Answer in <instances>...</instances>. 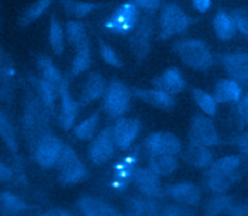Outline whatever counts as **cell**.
Returning a JSON list of instances; mask_svg holds the SVG:
<instances>
[{
    "instance_id": "7bdbcfd3",
    "label": "cell",
    "mask_w": 248,
    "mask_h": 216,
    "mask_svg": "<svg viewBox=\"0 0 248 216\" xmlns=\"http://www.w3.org/2000/svg\"><path fill=\"white\" fill-rule=\"evenodd\" d=\"M237 113L242 121L248 123V94L238 102Z\"/></svg>"
},
{
    "instance_id": "f35d334b",
    "label": "cell",
    "mask_w": 248,
    "mask_h": 216,
    "mask_svg": "<svg viewBox=\"0 0 248 216\" xmlns=\"http://www.w3.org/2000/svg\"><path fill=\"white\" fill-rule=\"evenodd\" d=\"M100 53L107 64L112 67H120L122 65V62L115 50L105 42L100 43Z\"/></svg>"
},
{
    "instance_id": "ac0fdd59",
    "label": "cell",
    "mask_w": 248,
    "mask_h": 216,
    "mask_svg": "<svg viewBox=\"0 0 248 216\" xmlns=\"http://www.w3.org/2000/svg\"><path fill=\"white\" fill-rule=\"evenodd\" d=\"M58 91L61 98L59 122L63 129H71L75 124L78 110V103L71 96L66 80H64L62 84L59 86Z\"/></svg>"
},
{
    "instance_id": "5bb4252c",
    "label": "cell",
    "mask_w": 248,
    "mask_h": 216,
    "mask_svg": "<svg viewBox=\"0 0 248 216\" xmlns=\"http://www.w3.org/2000/svg\"><path fill=\"white\" fill-rule=\"evenodd\" d=\"M167 195L178 204L197 206L202 201L201 189L192 182H177L167 187Z\"/></svg>"
},
{
    "instance_id": "e575fe53",
    "label": "cell",
    "mask_w": 248,
    "mask_h": 216,
    "mask_svg": "<svg viewBox=\"0 0 248 216\" xmlns=\"http://www.w3.org/2000/svg\"><path fill=\"white\" fill-rule=\"evenodd\" d=\"M0 202L6 210L12 213H20L27 208L26 202L11 192L2 193L0 196Z\"/></svg>"
},
{
    "instance_id": "f6af8a7d",
    "label": "cell",
    "mask_w": 248,
    "mask_h": 216,
    "mask_svg": "<svg viewBox=\"0 0 248 216\" xmlns=\"http://www.w3.org/2000/svg\"><path fill=\"white\" fill-rule=\"evenodd\" d=\"M194 9L200 13H205L211 6V1L209 0H194L192 2Z\"/></svg>"
},
{
    "instance_id": "74e56055",
    "label": "cell",
    "mask_w": 248,
    "mask_h": 216,
    "mask_svg": "<svg viewBox=\"0 0 248 216\" xmlns=\"http://www.w3.org/2000/svg\"><path fill=\"white\" fill-rule=\"evenodd\" d=\"M95 7L96 6L94 4L87 2H65V8L78 17H83L87 15L95 9Z\"/></svg>"
},
{
    "instance_id": "6da1fadb",
    "label": "cell",
    "mask_w": 248,
    "mask_h": 216,
    "mask_svg": "<svg viewBox=\"0 0 248 216\" xmlns=\"http://www.w3.org/2000/svg\"><path fill=\"white\" fill-rule=\"evenodd\" d=\"M242 158L227 155L214 161L205 173L206 188L218 195L226 193L240 177Z\"/></svg>"
},
{
    "instance_id": "d4e9b609",
    "label": "cell",
    "mask_w": 248,
    "mask_h": 216,
    "mask_svg": "<svg viewBox=\"0 0 248 216\" xmlns=\"http://www.w3.org/2000/svg\"><path fill=\"white\" fill-rule=\"evenodd\" d=\"M78 206L83 216H108L111 207L103 200L93 196H82Z\"/></svg>"
},
{
    "instance_id": "83f0119b",
    "label": "cell",
    "mask_w": 248,
    "mask_h": 216,
    "mask_svg": "<svg viewBox=\"0 0 248 216\" xmlns=\"http://www.w3.org/2000/svg\"><path fill=\"white\" fill-rule=\"evenodd\" d=\"M192 96L197 106L205 115L209 117L215 115L217 111V102L215 101L213 95H210L201 88H193Z\"/></svg>"
},
{
    "instance_id": "e0dca14e",
    "label": "cell",
    "mask_w": 248,
    "mask_h": 216,
    "mask_svg": "<svg viewBox=\"0 0 248 216\" xmlns=\"http://www.w3.org/2000/svg\"><path fill=\"white\" fill-rule=\"evenodd\" d=\"M151 33L152 21L148 17H144L130 39V46L139 60L143 59L148 54Z\"/></svg>"
},
{
    "instance_id": "f546056e",
    "label": "cell",
    "mask_w": 248,
    "mask_h": 216,
    "mask_svg": "<svg viewBox=\"0 0 248 216\" xmlns=\"http://www.w3.org/2000/svg\"><path fill=\"white\" fill-rule=\"evenodd\" d=\"M99 113L94 112L74 128L75 136L81 140H88L93 138L99 123Z\"/></svg>"
},
{
    "instance_id": "f1b7e54d",
    "label": "cell",
    "mask_w": 248,
    "mask_h": 216,
    "mask_svg": "<svg viewBox=\"0 0 248 216\" xmlns=\"http://www.w3.org/2000/svg\"><path fill=\"white\" fill-rule=\"evenodd\" d=\"M66 35L70 43L76 48L84 46L88 43L86 29L83 23L77 20H70L66 23Z\"/></svg>"
},
{
    "instance_id": "8992f818",
    "label": "cell",
    "mask_w": 248,
    "mask_h": 216,
    "mask_svg": "<svg viewBox=\"0 0 248 216\" xmlns=\"http://www.w3.org/2000/svg\"><path fill=\"white\" fill-rule=\"evenodd\" d=\"M131 92L120 80H112L104 95V108L111 117L122 116L129 108Z\"/></svg>"
},
{
    "instance_id": "ab89813d",
    "label": "cell",
    "mask_w": 248,
    "mask_h": 216,
    "mask_svg": "<svg viewBox=\"0 0 248 216\" xmlns=\"http://www.w3.org/2000/svg\"><path fill=\"white\" fill-rule=\"evenodd\" d=\"M231 16L234 22L235 29L248 38V14L241 9H236L232 12Z\"/></svg>"
},
{
    "instance_id": "681fc988",
    "label": "cell",
    "mask_w": 248,
    "mask_h": 216,
    "mask_svg": "<svg viewBox=\"0 0 248 216\" xmlns=\"http://www.w3.org/2000/svg\"><path fill=\"white\" fill-rule=\"evenodd\" d=\"M159 216H171V215L169 214L168 212H166L165 210H162V212L159 214Z\"/></svg>"
},
{
    "instance_id": "52a82bcc",
    "label": "cell",
    "mask_w": 248,
    "mask_h": 216,
    "mask_svg": "<svg viewBox=\"0 0 248 216\" xmlns=\"http://www.w3.org/2000/svg\"><path fill=\"white\" fill-rule=\"evenodd\" d=\"M189 138L191 142L209 148L220 143V136L213 120L209 116L200 113L191 119Z\"/></svg>"
},
{
    "instance_id": "ffe728a7",
    "label": "cell",
    "mask_w": 248,
    "mask_h": 216,
    "mask_svg": "<svg viewBox=\"0 0 248 216\" xmlns=\"http://www.w3.org/2000/svg\"><path fill=\"white\" fill-rule=\"evenodd\" d=\"M134 94L141 101L162 109H170L175 105L174 97L159 89L135 88Z\"/></svg>"
},
{
    "instance_id": "d6a6232c",
    "label": "cell",
    "mask_w": 248,
    "mask_h": 216,
    "mask_svg": "<svg viewBox=\"0 0 248 216\" xmlns=\"http://www.w3.org/2000/svg\"><path fill=\"white\" fill-rule=\"evenodd\" d=\"M51 4V1L48 0H41L33 3L29 8H27L19 17L18 23L20 25H28L37 18H39L45 12L46 10L49 7Z\"/></svg>"
},
{
    "instance_id": "2e32d148",
    "label": "cell",
    "mask_w": 248,
    "mask_h": 216,
    "mask_svg": "<svg viewBox=\"0 0 248 216\" xmlns=\"http://www.w3.org/2000/svg\"><path fill=\"white\" fill-rule=\"evenodd\" d=\"M152 84L156 89L167 92L170 95L180 93L186 86V81L181 72L175 67L166 69L160 76L152 80Z\"/></svg>"
},
{
    "instance_id": "603a6c76",
    "label": "cell",
    "mask_w": 248,
    "mask_h": 216,
    "mask_svg": "<svg viewBox=\"0 0 248 216\" xmlns=\"http://www.w3.org/2000/svg\"><path fill=\"white\" fill-rule=\"evenodd\" d=\"M126 210L129 216H155L158 205L153 199L132 197L126 201Z\"/></svg>"
},
{
    "instance_id": "9a60e30c",
    "label": "cell",
    "mask_w": 248,
    "mask_h": 216,
    "mask_svg": "<svg viewBox=\"0 0 248 216\" xmlns=\"http://www.w3.org/2000/svg\"><path fill=\"white\" fill-rule=\"evenodd\" d=\"M133 180L137 189L143 195V197L155 200L163 195L160 176L153 172L149 168L138 169Z\"/></svg>"
},
{
    "instance_id": "3957f363",
    "label": "cell",
    "mask_w": 248,
    "mask_h": 216,
    "mask_svg": "<svg viewBox=\"0 0 248 216\" xmlns=\"http://www.w3.org/2000/svg\"><path fill=\"white\" fill-rule=\"evenodd\" d=\"M191 24L190 16L176 4L170 3L163 7L160 15L159 37L169 39L186 31Z\"/></svg>"
},
{
    "instance_id": "484cf974",
    "label": "cell",
    "mask_w": 248,
    "mask_h": 216,
    "mask_svg": "<svg viewBox=\"0 0 248 216\" xmlns=\"http://www.w3.org/2000/svg\"><path fill=\"white\" fill-rule=\"evenodd\" d=\"M213 29L216 36L222 41L231 40L235 34V25L231 15L219 12L213 18Z\"/></svg>"
},
{
    "instance_id": "60d3db41",
    "label": "cell",
    "mask_w": 248,
    "mask_h": 216,
    "mask_svg": "<svg viewBox=\"0 0 248 216\" xmlns=\"http://www.w3.org/2000/svg\"><path fill=\"white\" fill-rule=\"evenodd\" d=\"M134 3L138 6V8L142 9L146 13L156 12L161 5V2L158 0H137L134 1Z\"/></svg>"
},
{
    "instance_id": "7dc6e473",
    "label": "cell",
    "mask_w": 248,
    "mask_h": 216,
    "mask_svg": "<svg viewBox=\"0 0 248 216\" xmlns=\"http://www.w3.org/2000/svg\"><path fill=\"white\" fill-rule=\"evenodd\" d=\"M40 216H72V214L61 208H54L41 214Z\"/></svg>"
},
{
    "instance_id": "7c38bea8",
    "label": "cell",
    "mask_w": 248,
    "mask_h": 216,
    "mask_svg": "<svg viewBox=\"0 0 248 216\" xmlns=\"http://www.w3.org/2000/svg\"><path fill=\"white\" fill-rule=\"evenodd\" d=\"M140 121L136 118L122 117L116 120L112 127V134L115 145L122 149H128L140 134Z\"/></svg>"
},
{
    "instance_id": "ee69618b",
    "label": "cell",
    "mask_w": 248,
    "mask_h": 216,
    "mask_svg": "<svg viewBox=\"0 0 248 216\" xmlns=\"http://www.w3.org/2000/svg\"><path fill=\"white\" fill-rule=\"evenodd\" d=\"M13 176L12 169L4 162L0 161V182L9 181Z\"/></svg>"
},
{
    "instance_id": "9c48e42d",
    "label": "cell",
    "mask_w": 248,
    "mask_h": 216,
    "mask_svg": "<svg viewBox=\"0 0 248 216\" xmlns=\"http://www.w3.org/2000/svg\"><path fill=\"white\" fill-rule=\"evenodd\" d=\"M144 145L149 154L177 155L181 151V143L178 138L170 132L159 131L146 137Z\"/></svg>"
},
{
    "instance_id": "b9f144b4",
    "label": "cell",
    "mask_w": 248,
    "mask_h": 216,
    "mask_svg": "<svg viewBox=\"0 0 248 216\" xmlns=\"http://www.w3.org/2000/svg\"><path fill=\"white\" fill-rule=\"evenodd\" d=\"M234 143L238 151L242 155L248 157V131L238 135L234 140Z\"/></svg>"
},
{
    "instance_id": "8d00e7d4",
    "label": "cell",
    "mask_w": 248,
    "mask_h": 216,
    "mask_svg": "<svg viewBox=\"0 0 248 216\" xmlns=\"http://www.w3.org/2000/svg\"><path fill=\"white\" fill-rule=\"evenodd\" d=\"M38 84H39V91L45 106L47 108L52 109L54 106V101H55V92L57 89L48 81L45 80L44 78L40 79Z\"/></svg>"
},
{
    "instance_id": "44dd1931",
    "label": "cell",
    "mask_w": 248,
    "mask_h": 216,
    "mask_svg": "<svg viewBox=\"0 0 248 216\" xmlns=\"http://www.w3.org/2000/svg\"><path fill=\"white\" fill-rule=\"evenodd\" d=\"M241 86L232 79H222L218 81L213 91V97L217 104L238 103L241 99Z\"/></svg>"
},
{
    "instance_id": "4dcf8cb0",
    "label": "cell",
    "mask_w": 248,
    "mask_h": 216,
    "mask_svg": "<svg viewBox=\"0 0 248 216\" xmlns=\"http://www.w3.org/2000/svg\"><path fill=\"white\" fill-rule=\"evenodd\" d=\"M48 41L52 51L55 54H61L64 50L65 39H64V30L55 17L50 19L49 30H48Z\"/></svg>"
},
{
    "instance_id": "d590c367",
    "label": "cell",
    "mask_w": 248,
    "mask_h": 216,
    "mask_svg": "<svg viewBox=\"0 0 248 216\" xmlns=\"http://www.w3.org/2000/svg\"><path fill=\"white\" fill-rule=\"evenodd\" d=\"M0 134L5 140L6 144L11 150H16V137L14 135V130L8 118L5 114L0 110Z\"/></svg>"
},
{
    "instance_id": "5b68a950",
    "label": "cell",
    "mask_w": 248,
    "mask_h": 216,
    "mask_svg": "<svg viewBox=\"0 0 248 216\" xmlns=\"http://www.w3.org/2000/svg\"><path fill=\"white\" fill-rule=\"evenodd\" d=\"M56 166L60 169L59 180L63 184L78 183L87 175L85 165L78 159L76 151L68 145L64 146Z\"/></svg>"
},
{
    "instance_id": "8fae6325",
    "label": "cell",
    "mask_w": 248,
    "mask_h": 216,
    "mask_svg": "<svg viewBox=\"0 0 248 216\" xmlns=\"http://www.w3.org/2000/svg\"><path fill=\"white\" fill-rule=\"evenodd\" d=\"M115 146L112 127H107L97 135L91 143L89 158L95 165H104L112 157Z\"/></svg>"
},
{
    "instance_id": "bcb514c9",
    "label": "cell",
    "mask_w": 248,
    "mask_h": 216,
    "mask_svg": "<svg viewBox=\"0 0 248 216\" xmlns=\"http://www.w3.org/2000/svg\"><path fill=\"white\" fill-rule=\"evenodd\" d=\"M229 211L231 216H248V206H232Z\"/></svg>"
},
{
    "instance_id": "ba28073f",
    "label": "cell",
    "mask_w": 248,
    "mask_h": 216,
    "mask_svg": "<svg viewBox=\"0 0 248 216\" xmlns=\"http://www.w3.org/2000/svg\"><path fill=\"white\" fill-rule=\"evenodd\" d=\"M64 146L65 144L59 138L50 134L43 136L36 146V162L42 168L46 169L56 166Z\"/></svg>"
},
{
    "instance_id": "7a4b0ae2",
    "label": "cell",
    "mask_w": 248,
    "mask_h": 216,
    "mask_svg": "<svg viewBox=\"0 0 248 216\" xmlns=\"http://www.w3.org/2000/svg\"><path fill=\"white\" fill-rule=\"evenodd\" d=\"M173 50L179 59L195 70H206L213 64V55L209 47L201 40L188 39L176 42Z\"/></svg>"
},
{
    "instance_id": "7402d4cb",
    "label": "cell",
    "mask_w": 248,
    "mask_h": 216,
    "mask_svg": "<svg viewBox=\"0 0 248 216\" xmlns=\"http://www.w3.org/2000/svg\"><path fill=\"white\" fill-rule=\"evenodd\" d=\"M107 90L106 80L102 75L96 72H92L87 77L80 97V102L82 104L91 103L102 96L105 95Z\"/></svg>"
},
{
    "instance_id": "f907efd6",
    "label": "cell",
    "mask_w": 248,
    "mask_h": 216,
    "mask_svg": "<svg viewBox=\"0 0 248 216\" xmlns=\"http://www.w3.org/2000/svg\"><path fill=\"white\" fill-rule=\"evenodd\" d=\"M1 60H2V51L0 49V63H1Z\"/></svg>"
},
{
    "instance_id": "836d02e7",
    "label": "cell",
    "mask_w": 248,
    "mask_h": 216,
    "mask_svg": "<svg viewBox=\"0 0 248 216\" xmlns=\"http://www.w3.org/2000/svg\"><path fill=\"white\" fill-rule=\"evenodd\" d=\"M232 199L223 194L218 195L208 201L205 209L204 216H218L219 214L230 210L232 205Z\"/></svg>"
},
{
    "instance_id": "cb8c5ba5",
    "label": "cell",
    "mask_w": 248,
    "mask_h": 216,
    "mask_svg": "<svg viewBox=\"0 0 248 216\" xmlns=\"http://www.w3.org/2000/svg\"><path fill=\"white\" fill-rule=\"evenodd\" d=\"M149 169L159 176L171 174L178 168L175 156L168 154H149Z\"/></svg>"
},
{
    "instance_id": "4fadbf2b",
    "label": "cell",
    "mask_w": 248,
    "mask_h": 216,
    "mask_svg": "<svg viewBox=\"0 0 248 216\" xmlns=\"http://www.w3.org/2000/svg\"><path fill=\"white\" fill-rule=\"evenodd\" d=\"M221 63L232 77L238 83H248V53L230 52L221 56Z\"/></svg>"
},
{
    "instance_id": "4316f807",
    "label": "cell",
    "mask_w": 248,
    "mask_h": 216,
    "mask_svg": "<svg viewBox=\"0 0 248 216\" xmlns=\"http://www.w3.org/2000/svg\"><path fill=\"white\" fill-rule=\"evenodd\" d=\"M38 66L42 72L43 78L52 84L58 91L59 86L65 79L62 77L60 72L54 66L51 59L45 55L40 56L38 58Z\"/></svg>"
},
{
    "instance_id": "c3c4849f",
    "label": "cell",
    "mask_w": 248,
    "mask_h": 216,
    "mask_svg": "<svg viewBox=\"0 0 248 216\" xmlns=\"http://www.w3.org/2000/svg\"><path fill=\"white\" fill-rule=\"evenodd\" d=\"M108 216H124L123 214H121L119 211H117L116 209H114V208H112L111 207V209H110V211H109V214H108Z\"/></svg>"
},
{
    "instance_id": "d6986e66",
    "label": "cell",
    "mask_w": 248,
    "mask_h": 216,
    "mask_svg": "<svg viewBox=\"0 0 248 216\" xmlns=\"http://www.w3.org/2000/svg\"><path fill=\"white\" fill-rule=\"evenodd\" d=\"M183 160L196 169L209 168L214 162L213 153L209 147L191 141L183 152Z\"/></svg>"
},
{
    "instance_id": "30bf717a",
    "label": "cell",
    "mask_w": 248,
    "mask_h": 216,
    "mask_svg": "<svg viewBox=\"0 0 248 216\" xmlns=\"http://www.w3.org/2000/svg\"><path fill=\"white\" fill-rule=\"evenodd\" d=\"M138 161L139 154L137 151H133L117 162L111 176L110 186L112 189L115 191H123L127 188L139 169L137 167Z\"/></svg>"
},
{
    "instance_id": "1f68e13d",
    "label": "cell",
    "mask_w": 248,
    "mask_h": 216,
    "mask_svg": "<svg viewBox=\"0 0 248 216\" xmlns=\"http://www.w3.org/2000/svg\"><path fill=\"white\" fill-rule=\"evenodd\" d=\"M90 64H91V52H90L89 44H86L77 48V53L75 54L72 61V67H71L72 74L77 76L83 73L90 67Z\"/></svg>"
},
{
    "instance_id": "277c9868",
    "label": "cell",
    "mask_w": 248,
    "mask_h": 216,
    "mask_svg": "<svg viewBox=\"0 0 248 216\" xmlns=\"http://www.w3.org/2000/svg\"><path fill=\"white\" fill-rule=\"evenodd\" d=\"M139 21V8L134 1L121 4L104 22V27L116 34H128Z\"/></svg>"
}]
</instances>
